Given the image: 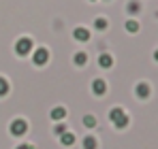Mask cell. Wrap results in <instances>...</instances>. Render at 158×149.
I'll return each instance as SVG.
<instances>
[{"label": "cell", "mask_w": 158, "mask_h": 149, "mask_svg": "<svg viewBox=\"0 0 158 149\" xmlns=\"http://www.w3.org/2000/svg\"><path fill=\"white\" fill-rule=\"evenodd\" d=\"M109 119L113 122V124L118 126V128H124V126H128V115L120 109V107H115V109H111L109 111Z\"/></svg>", "instance_id": "1"}, {"label": "cell", "mask_w": 158, "mask_h": 149, "mask_svg": "<svg viewBox=\"0 0 158 149\" xmlns=\"http://www.w3.org/2000/svg\"><path fill=\"white\" fill-rule=\"evenodd\" d=\"M11 134L13 136H24L26 134V130H28V124H26V119H22V117H17V119H13L11 122Z\"/></svg>", "instance_id": "2"}, {"label": "cell", "mask_w": 158, "mask_h": 149, "mask_svg": "<svg viewBox=\"0 0 158 149\" xmlns=\"http://www.w3.org/2000/svg\"><path fill=\"white\" fill-rule=\"evenodd\" d=\"M15 51H17V55H28L30 51H32V41L24 36V38H19L17 43H15Z\"/></svg>", "instance_id": "3"}, {"label": "cell", "mask_w": 158, "mask_h": 149, "mask_svg": "<svg viewBox=\"0 0 158 149\" xmlns=\"http://www.w3.org/2000/svg\"><path fill=\"white\" fill-rule=\"evenodd\" d=\"M32 60H34V64H45L47 60H49V51L45 49V47H39V49L34 51V55H32Z\"/></svg>", "instance_id": "4"}, {"label": "cell", "mask_w": 158, "mask_h": 149, "mask_svg": "<svg viewBox=\"0 0 158 149\" xmlns=\"http://www.w3.org/2000/svg\"><path fill=\"white\" fill-rule=\"evenodd\" d=\"M92 90H94L96 96H103V94L107 92V83L103 81V79H94V81H92Z\"/></svg>", "instance_id": "5"}, {"label": "cell", "mask_w": 158, "mask_h": 149, "mask_svg": "<svg viewBox=\"0 0 158 149\" xmlns=\"http://www.w3.org/2000/svg\"><path fill=\"white\" fill-rule=\"evenodd\" d=\"M135 94H137L139 98H148V96H150V85H148V83H137Z\"/></svg>", "instance_id": "6"}, {"label": "cell", "mask_w": 158, "mask_h": 149, "mask_svg": "<svg viewBox=\"0 0 158 149\" xmlns=\"http://www.w3.org/2000/svg\"><path fill=\"white\" fill-rule=\"evenodd\" d=\"M73 36H75L77 41H88V38H90V32H88L85 28H75V32H73Z\"/></svg>", "instance_id": "7"}, {"label": "cell", "mask_w": 158, "mask_h": 149, "mask_svg": "<svg viewBox=\"0 0 158 149\" xmlns=\"http://www.w3.org/2000/svg\"><path fill=\"white\" fill-rule=\"evenodd\" d=\"M98 64H101L103 68H109V66H113V58H111L109 53H103V55L98 58Z\"/></svg>", "instance_id": "8"}, {"label": "cell", "mask_w": 158, "mask_h": 149, "mask_svg": "<svg viewBox=\"0 0 158 149\" xmlns=\"http://www.w3.org/2000/svg\"><path fill=\"white\" fill-rule=\"evenodd\" d=\"M52 119H62L64 115H66V109H62V107H56V109H52Z\"/></svg>", "instance_id": "9"}, {"label": "cell", "mask_w": 158, "mask_h": 149, "mask_svg": "<svg viewBox=\"0 0 158 149\" xmlns=\"http://www.w3.org/2000/svg\"><path fill=\"white\" fill-rule=\"evenodd\" d=\"M60 141H62V145H73V143H75V134H73V132H64V134L60 136Z\"/></svg>", "instance_id": "10"}, {"label": "cell", "mask_w": 158, "mask_h": 149, "mask_svg": "<svg viewBox=\"0 0 158 149\" xmlns=\"http://www.w3.org/2000/svg\"><path fill=\"white\" fill-rule=\"evenodd\" d=\"M83 149H96V139L94 136H85L83 139Z\"/></svg>", "instance_id": "11"}, {"label": "cell", "mask_w": 158, "mask_h": 149, "mask_svg": "<svg viewBox=\"0 0 158 149\" xmlns=\"http://www.w3.org/2000/svg\"><path fill=\"white\" fill-rule=\"evenodd\" d=\"M85 62H88V55H85L83 51H79V53H75V64H77V66H83Z\"/></svg>", "instance_id": "12"}, {"label": "cell", "mask_w": 158, "mask_h": 149, "mask_svg": "<svg viewBox=\"0 0 158 149\" xmlns=\"http://www.w3.org/2000/svg\"><path fill=\"white\" fill-rule=\"evenodd\" d=\"M83 126H85V128H94V126H96L94 115H85V117H83Z\"/></svg>", "instance_id": "13"}, {"label": "cell", "mask_w": 158, "mask_h": 149, "mask_svg": "<svg viewBox=\"0 0 158 149\" xmlns=\"http://www.w3.org/2000/svg\"><path fill=\"white\" fill-rule=\"evenodd\" d=\"M6 92H9V81L4 77H0V96H4Z\"/></svg>", "instance_id": "14"}, {"label": "cell", "mask_w": 158, "mask_h": 149, "mask_svg": "<svg viewBox=\"0 0 158 149\" xmlns=\"http://www.w3.org/2000/svg\"><path fill=\"white\" fill-rule=\"evenodd\" d=\"M126 30H128V32H137V30H139V22L128 19V22H126Z\"/></svg>", "instance_id": "15"}, {"label": "cell", "mask_w": 158, "mask_h": 149, "mask_svg": "<svg viewBox=\"0 0 158 149\" xmlns=\"http://www.w3.org/2000/svg\"><path fill=\"white\" fill-rule=\"evenodd\" d=\"M94 26H96L98 30H105V28H107V19H105V17H98V19L94 22Z\"/></svg>", "instance_id": "16"}, {"label": "cell", "mask_w": 158, "mask_h": 149, "mask_svg": "<svg viewBox=\"0 0 158 149\" xmlns=\"http://www.w3.org/2000/svg\"><path fill=\"white\" fill-rule=\"evenodd\" d=\"M141 6H139V2L137 0H132V2H128V13H137Z\"/></svg>", "instance_id": "17"}, {"label": "cell", "mask_w": 158, "mask_h": 149, "mask_svg": "<svg viewBox=\"0 0 158 149\" xmlns=\"http://www.w3.org/2000/svg\"><path fill=\"white\" fill-rule=\"evenodd\" d=\"M53 132H56L58 136H62V134L66 132V126H64V124H58V126H56V128H53Z\"/></svg>", "instance_id": "18"}, {"label": "cell", "mask_w": 158, "mask_h": 149, "mask_svg": "<svg viewBox=\"0 0 158 149\" xmlns=\"http://www.w3.org/2000/svg\"><path fill=\"white\" fill-rule=\"evenodd\" d=\"M15 149H34V147H32V145H17Z\"/></svg>", "instance_id": "19"}, {"label": "cell", "mask_w": 158, "mask_h": 149, "mask_svg": "<svg viewBox=\"0 0 158 149\" xmlns=\"http://www.w3.org/2000/svg\"><path fill=\"white\" fill-rule=\"evenodd\" d=\"M154 58H156V60H158V49H156V51H154Z\"/></svg>", "instance_id": "20"}]
</instances>
